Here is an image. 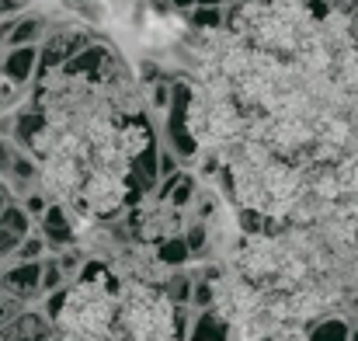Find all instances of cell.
<instances>
[{"label":"cell","instance_id":"obj_2","mask_svg":"<svg viewBox=\"0 0 358 341\" xmlns=\"http://www.w3.org/2000/svg\"><path fill=\"white\" fill-rule=\"evenodd\" d=\"M35 67H38V49L35 46H17V49H10L3 56L0 74H3V81H10L14 88H21V84H28L35 77Z\"/></svg>","mask_w":358,"mask_h":341},{"label":"cell","instance_id":"obj_4","mask_svg":"<svg viewBox=\"0 0 358 341\" xmlns=\"http://www.w3.org/2000/svg\"><path fill=\"white\" fill-rule=\"evenodd\" d=\"M348 324L338 321V317H324L317 331H310V341H348Z\"/></svg>","mask_w":358,"mask_h":341},{"label":"cell","instance_id":"obj_3","mask_svg":"<svg viewBox=\"0 0 358 341\" xmlns=\"http://www.w3.org/2000/svg\"><path fill=\"white\" fill-rule=\"evenodd\" d=\"M42 18H24V21H14L10 32H7V46L17 49V46H35V39L42 35Z\"/></svg>","mask_w":358,"mask_h":341},{"label":"cell","instance_id":"obj_1","mask_svg":"<svg viewBox=\"0 0 358 341\" xmlns=\"http://www.w3.org/2000/svg\"><path fill=\"white\" fill-rule=\"evenodd\" d=\"M28 233H31V216L17 202H10L3 209V216H0V265L3 261H14V251L21 247V240Z\"/></svg>","mask_w":358,"mask_h":341},{"label":"cell","instance_id":"obj_9","mask_svg":"<svg viewBox=\"0 0 358 341\" xmlns=\"http://www.w3.org/2000/svg\"><path fill=\"white\" fill-rule=\"evenodd\" d=\"M10 4H21V0H10Z\"/></svg>","mask_w":358,"mask_h":341},{"label":"cell","instance_id":"obj_5","mask_svg":"<svg viewBox=\"0 0 358 341\" xmlns=\"http://www.w3.org/2000/svg\"><path fill=\"white\" fill-rule=\"evenodd\" d=\"M192 21H195V28H220L223 11H220V7H199V11L192 14Z\"/></svg>","mask_w":358,"mask_h":341},{"label":"cell","instance_id":"obj_7","mask_svg":"<svg viewBox=\"0 0 358 341\" xmlns=\"http://www.w3.org/2000/svg\"><path fill=\"white\" fill-rule=\"evenodd\" d=\"M195 4H199V7H220L223 0H195Z\"/></svg>","mask_w":358,"mask_h":341},{"label":"cell","instance_id":"obj_6","mask_svg":"<svg viewBox=\"0 0 358 341\" xmlns=\"http://www.w3.org/2000/svg\"><path fill=\"white\" fill-rule=\"evenodd\" d=\"M14 7H17V4H10V0H0V14H10Z\"/></svg>","mask_w":358,"mask_h":341},{"label":"cell","instance_id":"obj_8","mask_svg":"<svg viewBox=\"0 0 358 341\" xmlns=\"http://www.w3.org/2000/svg\"><path fill=\"white\" fill-rule=\"evenodd\" d=\"M174 7H188V4H195V0H171Z\"/></svg>","mask_w":358,"mask_h":341}]
</instances>
